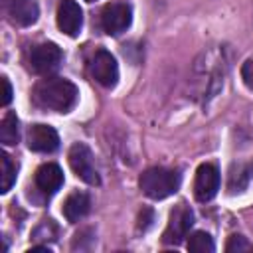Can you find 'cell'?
Listing matches in <instances>:
<instances>
[{
    "instance_id": "cell-1",
    "label": "cell",
    "mask_w": 253,
    "mask_h": 253,
    "mask_svg": "<svg viewBox=\"0 0 253 253\" xmlns=\"http://www.w3.org/2000/svg\"><path fill=\"white\" fill-rule=\"evenodd\" d=\"M32 97L36 101V105H40L42 109H49V111H57V113H69L79 97L77 87L63 77H47L36 83Z\"/></svg>"
},
{
    "instance_id": "cell-2",
    "label": "cell",
    "mask_w": 253,
    "mask_h": 253,
    "mask_svg": "<svg viewBox=\"0 0 253 253\" xmlns=\"http://www.w3.org/2000/svg\"><path fill=\"white\" fill-rule=\"evenodd\" d=\"M140 190L150 200H164L180 188V174L170 168L154 166L140 174Z\"/></svg>"
},
{
    "instance_id": "cell-3",
    "label": "cell",
    "mask_w": 253,
    "mask_h": 253,
    "mask_svg": "<svg viewBox=\"0 0 253 253\" xmlns=\"http://www.w3.org/2000/svg\"><path fill=\"white\" fill-rule=\"evenodd\" d=\"M69 166L75 172V176L81 178L85 184L99 186L101 178H99V172H97L95 162H93V154H91V150H89L87 144L75 142L69 148Z\"/></svg>"
},
{
    "instance_id": "cell-4",
    "label": "cell",
    "mask_w": 253,
    "mask_h": 253,
    "mask_svg": "<svg viewBox=\"0 0 253 253\" xmlns=\"http://www.w3.org/2000/svg\"><path fill=\"white\" fill-rule=\"evenodd\" d=\"M194 225V213L186 204H178L170 211V221L162 233V243L166 245H178L188 235L190 227Z\"/></svg>"
},
{
    "instance_id": "cell-5",
    "label": "cell",
    "mask_w": 253,
    "mask_h": 253,
    "mask_svg": "<svg viewBox=\"0 0 253 253\" xmlns=\"http://www.w3.org/2000/svg\"><path fill=\"white\" fill-rule=\"evenodd\" d=\"M61 59H63L61 49L51 42L38 43L30 51V67H32V71H36L40 75H47V73L55 71L59 67Z\"/></svg>"
},
{
    "instance_id": "cell-6",
    "label": "cell",
    "mask_w": 253,
    "mask_h": 253,
    "mask_svg": "<svg viewBox=\"0 0 253 253\" xmlns=\"http://www.w3.org/2000/svg\"><path fill=\"white\" fill-rule=\"evenodd\" d=\"M89 71L97 83L103 87H115L119 81V65L117 59L107 49H97L89 61Z\"/></svg>"
},
{
    "instance_id": "cell-7",
    "label": "cell",
    "mask_w": 253,
    "mask_h": 253,
    "mask_svg": "<svg viewBox=\"0 0 253 253\" xmlns=\"http://www.w3.org/2000/svg\"><path fill=\"white\" fill-rule=\"evenodd\" d=\"M132 22V10L125 2H113L107 4L101 12V26L109 36L123 34Z\"/></svg>"
},
{
    "instance_id": "cell-8",
    "label": "cell",
    "mask_w": 253,
    "mask_h": 253,
    "mask_svg": "<svg viewBox=\"0 0 253 253\" xmlns=\"http://www.w3.org/2000/svg\"><path fill=\"white\" fill-rule=\"evenodd\" d=\"M219 190V170L206 162L200 164L196 170V180H194V196L198 202H210Z\"/></svg>"
},
{
    "instance_id": "cell-9",
    "label": "cell",
    "mask_w": 253,
    "mask_h": 253,
    "mask_svg": "<svg viewBox=\"0 0 253 253\" xmlns=\"http://www.w3.org/2000/svg\"><path fill=\"white\" fill-rule=\"evenodd\" d=\"M83 26V12L75 0H63L57 8V28L69 38L79 36Z\"/></svg>"
},
{
    "instance_id": "cell-10",
    "label": "cell",
    "mask_w": 253,
    "mask_h": 253,
    "mask_svg": "<svg viewBox=\"0 0 253 253\" xmlns=\"http://www.w3.org/2000/svg\"><path fill=\"white\" fill-rule=\"evenodd\" d=\"M59 146V136L49 125H32L28 130V148L34 152H53Z\"/></svg>"
},
{
    "instance_id": "cell-11",
    "label": "cell",
    "mask_w": 253,
    "mask_h": 253,
    "mask_svg": "<svg viewBox=\"0 0 253 253\" xmlns=\"http://www.w3.org/2000/svg\"><path fill=\"white\" fill-rule=\"evenodd\" d=\"M6 12L16 26H32L40 16L36 0H6Z\"/></svg>"
},
{
    "instance_id": "cell-12",
    "label": "cell",
    "mask_w": 253,
    "mask_h": 253,
    "mask_svg": "<svg viewBox=\"0 0 253 253\" xmlns=\"http://www.w3.org/2000/svg\"><path fill=\"white\" fill-rule=\"evenodd\" d=\"M61 184H63V172L57 164L47 162V164H42L36 170V186L42 194L53 196L61 188Z\"/></svg>"
},
{
    "instance_id": "cell-13",
    "label": "cell",
    "mask_w": 253,
    "mask_h": 253,
    "mask_svg": "<svg viewBox=\"0 0 253 253\" xmlns=\"http://www.w3.org/2000/svg\"><path fill=\"white\" fill-rule=\"evenodd\" d=\"M89 206H91V202L85 192H73L63 202V215L69 223H77L79 219H83L87 215Z\"/></svg>"
},
{
    "instance_id": "cell-14",
    "label": "cell",
    "mask_w": 253,
    "mask_h": 253,
    "mask_svg": "<svg viewBox=\"0 0 253 253\" xmlns=\"http://www.w3.org/2000/svg\"><path fill=\"white\" fill-rule=\"evenodd\" d=\"M18 138H20L18 117H16V113L8 111V113L2 117V123H0V140H2V144L12 146V144L18 142Z\"/></svg>"
},
{
    "instance_id": "cell-15",
    "label": "cell",
    "mask_w": 253,
    "mask_h": 253,
    "mask_svg": "<svg viewBox=\"0 0 253 253\" xmlns=\"http://www.w3.org/2000/svg\"><path fill=\"white\" fill-rule=\"evenodd\" d=\"M188 249L194 251V253H211L215 249V245H213V239H211L210 233L194 231L188 239Z\"/></svg>"
},
{
    "instance_id": "cell-16",
    "label": "cell",
    "mask_w": 253,
    "mask_h": 253,
    "mask_svg": "<svg viewBox=\"0 0 253 253\" xmlns=\"http://www.w3.org/2000/svg\"><path fill=\"white\" fill-rule=\"evenodd\" d=\"M0 160H2V182H0V192L6 194L12 184L16 182V164L10 160V156L6 152H0Z\"/></svg>"
},
{
    "instance_id": "cell-17",
    "label": "cell",
    "mask_w": 253,
    "mask_h": 253,
    "mask_svg": "<svg viewBox=\"0 0 253 253\" xmlns=\"http://www.w3.org/2000/svg\"><path fill=\"white\" fill-rule=\"evenodd\" d=\"M225 251L227 253H249L253 251V245L243 235H231L225 243Z\"/></svg>"
},
{
    "instance_id": "cell-18",
    "label": "cell",
    "mask_w": 253,
    "mask_h": 253,
    "mask_svg": "<svg viewBox=\"0 0 253 253\" xmlns=\"http://www.w3.org/2000/svg\"><path fill=\"white\" fill-rule=\"evenodd\" d=\"M241 79L249 89H253V59H247L241 65Z\"/></svg>"
},
{
    "instance_id": "cell-19",
    "label": "cell",
    "mask_w": 253,
    "mask_h": 253,
    "mask_svg": "<svg viewBox=\"0 0 253 253\" xmlns=\"http://www.w3.org/2000/svg\"><path fill=\"white\" fill-rule=\"evenodd\" d=\"M12 101V85L6 77H2V105L6 107Z\"/></svg>"
},
{
    "instance_id": "cell-20",
    "label": "cell",
    "mask_w": 253,
    "mask_h": 253,
    "mask_svg": "<svg viewBox=\"0 0 253 253\" xmlns=\"http://www.w3.org/2000/svg\"><path fill=\"white\" fill-rule=\"evenodd\" d=\"M87 2H95V0H87Z\"/></svg>"
}]
</instances>
